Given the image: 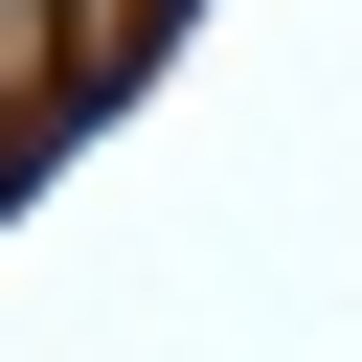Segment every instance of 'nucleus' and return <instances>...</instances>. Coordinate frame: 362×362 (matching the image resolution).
<instances>
[{
  "label": "nucleus",
  "mask_w": 362,
  "mask_h": 362,
  "mask_svg": "<svg viewBox=\"0 0 362 362\" xmlns=\"http://www.w3.org/2000/svg\"><path fill=\"white\" fill-rule=\"evenodd\" d=\"M136 45H158V0H68V113H90V90L136 68Z\"/></svg>",
  "instance_id": "nucleus-1"
}]
</instances>
